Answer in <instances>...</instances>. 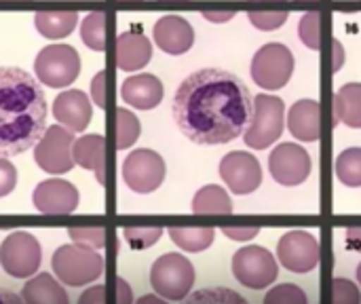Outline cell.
Returning a JSON list of instances; mask_svg holds the SVG:
<instances>
[{
  "label": "cell",
  "mask_w": 361,
  "mask_h": 304,
  "mask_svg": "<svg viewBox=\"0 0 361 304\" xmlns=\"http://www.w3.org/2000/svg\"><path fill=\"white\" fill-rule=\"evenodd\" d=\"M195 284V267L182 254H163L150 269V286L165 300H184Z\"/></svg>",
  "instance_id": "5"
},
{
  "label": "cell",
  "mask_w": 361,
  "mask_h": 304,
  "mask_svg": "<svg viewBox=\"0 0 361 304\" xmlns=\"http://www.w3.org/2000/svg\"><path fill=\"white\" fill-rule=\"evenodd\" d=\"M114 286H116V303H133V294H131V288L125 279L116 277L114 279Z\"/></svg>",
  "instance_id": "42"
},
{
  "label": "cell",
  "mask_w": 361,
  "mask_h": 304,
  "mask_svg": "<svg viewBox=\"0 0 361 304\" xmlns=\"http://www.w3.org/2000/svg\"><path fill=\"white\" fill-rule=\"evenodd\" d=\"M334 123L361 129V83H347L334 95Z\"/></svg>",
  "instance_id": "23"
},
{
  "label": "cell",
  "mask_w": 361,
  "mask_h": 304,
  "mask_svg": "<svg viewBox=\"0 0 361 304\" xmlns=\"http://www.w3.org/2000/svg\"><path fill=\"white\" fill-rule=\"evenodd\" d=\"M336 178L349 186L360 188L361 186V148H347L336 159Z\"/></svg>",
  "instance_id": "28"
},
{
  "label": "cell",
  "mask_w": 361,
  "mask_h": 304,
  "mask_svg": "<svg viewBox=\"0 0 361 304\" xmlns=\"http://www.w3.org/2000/svg\"><path fill=\"white\" fill-rule=\"evenodd\" d=\"M106 286H93V288H89V290H85L82 294H80V298H78V303L80 304H89V303H106L108 300V296H106Z\"/></svg>",
  "instance_id": "40"
},
{
  "label": "cell",
  "mask_w": 361,
  "mask_h": 304,
  "mask_svg": "<svg viewBox=\"0 0 361 304\" xmlns=\"http://www.w3.org/2000/svg\"><path fill=\"white\" fill-rule=\"evenodd\" d=\"M286 123V104L277 95L260 93L254 97V118L243 133V140L254 150H264L273 146L281 133Z\"/></svg>",
  "instance_id": "4"
},
{
  "label": "cell",
  "mask_w": 361,
  "mask_h": 304,
  "mask_svg": "<svg viewBox=\"0 0 361 304\" xmlns=\"http://www.w3.org/2000/svg\"><path fill=\"white\" fill-rule=\"evenodd\" d=\"M80 38L89 49L104 51L106 49V13L102 11L87 13L80 25Z\"/></svg>",
  "instance_id": "27"
},
{
  "label": "cell",
  "mask_w": 361,
  "mask_h": 304,
  "mask_svg": "<svg viewBox=\"0 0 361 304\" xmlns=\"http://www.w3.org/2000/svg\"><path fill=\"white\" fill-rule=\"evenodd\" d=\"M233 275L241 286L250 290H267L271 284H275L279 267L267 248L245 245L233 256Z\"/></svg>",
  "instance_id": "8"
},
{
  "label": "cell",
  "mask_w": 361,
  "mask_h": 304,
  "mask_svg": "<svg viewBox=\"0 0 361 304\" xmlns=\"http://www.w3.org/2000/svg\"><path fill=\"white\" fill-rule=\"evenodd\" d=\"M332 300L336 304H357L361 300V294L353 281L336 277L332 281Z\"/></svg>",
  "instance_id": "36"
},
{
  "label": "cell",
  "mask_w": 361,
  "mask_h": 304,
  "mask_svg": "<svg viewBox=\"0 0 361 304\" xmlns=\"http://www.w3.org/2000/svg\"><path fill=\"white\" fill-rule=\"evenodd\" d=\"M347 245L361 254V226H351L347 231Z\"/></svg>",
  "instance_id": "44"
},
{
  "label": "cell",
  "mask_w": 361,
  "mask_h": 304,
  "mask_svg": "<svg viewBox=\"0 0 361 304\" xmlns=\"http://www.w3.org/2000/svg\"><path fill=\"white\" fill-rule=\"evenodd\" d=\"M357 281H360V288H361V262H360V267H357Z\"/></svg>",
  "instance_id": "47"
},
{
  "label": "cell",
  "mask_w": 361,
  "mask_h": 304,
  "mask_svg": "<svg viewBox=\"0 0 361 304\" xmlns=\"http://www.w3.org/2000/svg\"><path fill=\"white\" fill-rule=\"evenodd\" d=\"M74 161L82 169L95 171L97 182L106 184V138L99 133H87L82 138H76L72 144Z\"/></svg>",
  "instance_id": "21"
},
{
  "label": "cell",
  "mask_w": 361,
  "mask_h": 304,
  "mask_svg": "<svg viewBox=\"0 0 361 304\" xmlns=\"http://www.w3.org/2000/svg\"><path fill=\"white\" fill-rule=\"evenodd\" d=\"M311 169L313 163L309 152L294 142H283L269 154V171L281 186L302 184L311 176Z\"/></svg>",
  "instance_id": "13"
},
{
  "label": "cell",
  "mask_w": 361,
  "mask_h": 304,
  "mask_svg": "<svg viewBox=\"0 0 361 304\" xmlns=\"http://www.w3.org/2000/svg\"><path fill=\"white\" fill-rule=\"evenodd\" d=\"M288 17H290L288 11H252V13H247V19L252 21V25L262 32L281 28L288 21Z\"/></svg>",
  "instance_id": "33"
},
{
  "label": "cell",
  "mask_w": 361,
  "mask_h": 304,
  "mask_svg": "<svg viewBox=\"0 0 361 304\" xmlns=\"http://www.w3.org/2000/svg\"><path fill=\"white\" fill-rule=\"evenodd\" d=\"M220 178L235 195H252L262 184V167L258 159L243 150H233L220 161Z\"/></svg>",
  "instance_id": "14"
},
{
  "label": "cell",
  "mask_w": 361,
  "mask_h": 304,
  "mask_svg": "<svg viewBox=\"0 0 361 304\" xmlns=\"http://www.w3.org/2000/svg\"><path fill=\"white\" fill-rule=\"evenodd\" d=\"M163 300H165L163 296H142V298H140V304H161Z\"/></svg>",
  "instance_id": "45"
},
{
  "label": "cell",
  "mask_w": 361,
  "mask_h": 304,
  "mask_svg": "<svg viewBox=\"0 0 361 304\" xmlns=\"http://www.w3.org/2000/svg\"><path fill=\"white\" fill-rule=\"evenodd\" d=\"M267 304H305L307 303V294L294 286V284H281L273 290L267 292L264 296Z\"/></svg>",
  "instance_id": "32"
},
{
  "label": "cell",
  "mask_w": 361,
  "mask_h": 304,
  "mask_svg": "<svg viewBox=\"0 0 361 304\" xmlns=\"http://www.w3.org/2000/svg\"><path fill=\"white\" fill-rule=\"evenodd\" d=\"M0 303H23V298L13 294H0Z\"/></svg>",
  "instance_id": "46"
},
{
  "label": "cell",
  "mask_w": 361,
  "mask_h": 304,
  "mask_svg": "<svg viewBox=\"0 0 361 304\" xmlns=\"http://www.w3.org/2000/svg\"><path fill=\"white\" fill-rule=\"evenodd\" d=\"M190 207H192V214H197V216H228V214H233V201H231L228 193L218 184L203 186L195 195Z\"/></svg>",
  "instance_id": "24"
},
{
  "label": "cell",
  "mask_w": 361,
  "mask_h": 304,
  "mask_svg": "<svg viewBox=\"0 0 361 304\" xmlns=\"http://www.w3.org/2000/svg\"><path fill=\"white\" fill-rule=\"evenodd\" d=\"M345 66V47L341 40H332V70L338 72Z\"/></svg>",
  "instance_id": "41"
},
{
  "label": "cell",
  "mask_w": 361,
  "mask_h": 304,
  "mask_svg": "<svg viewBox=\"0 0 361 304\" xmlns=\"http://www.w3.org/2000/svg\"><path fill=\"white\" fill-rule=\"evenodd\" d=\"M123 180L137 195L154 193L165 180V161H163V157L159 152L150 150V148L133 150L123 161Z\"/></svg>",
  "instance_id": "11"
},
{
  "label": "cell",
  "mask_w": 361,
  "mask_h": 304,
  "mask_svg": "<svg viewBox=\"0 0 361 304\" xmlns=\"http://www.w3.org/2000/svg\"><path fill=\"white\" fill-rule=\"evenodd\" d=\"M171 112L190 142L218 146L243 138L254 118V97L237 74L203 68L180 83Z\"/></svg>",
  "instance_id": "1"
},
{
  "label": "cell",
  "mask_w": 361,
  "mask_h": 304,
  "mask_svg": "<svg viewBox=\"0 0 361 304\" xmlns=\"http://www.w3.org/2000/svg\"><path fill=\"white\" fill-rule=\"evenodd\" d=\"M167 233H169V239L180 250L190 252V254L207 250L214 243V239H216V231L207 229V226H201V229H180V226H173Z\"/></svg>",
  "instance_id": "26"
},
{
  "label": "cell",
  "mask_w": 361,
  "mask_h": 304,
  "mask_svg": "<svg viewBox=\"0 0 361 304\" xmlns=\"http://www.w3.org/2000/svg\"><path fill=\"white\" fill-rule=\"evenodd\" d=\"M68 235L74 243H80V245H87L93 250L106 248V231L104 229H97V226H93V229H70Z\"/></svg>",
  "instance_id": "35"
},
{
  "label": "cell",
  "mask_w": 361,
  "mask_h": 304,
  "mask_svg": "<svg viewBox=\"0 0 361 304\" xmlns=\"http://www.w3.org/2000/svg\"><path fill=\"white\" fill-rule=\"evenodd\" d=\"M121 97L125 104L137 110H152L163 99V83L154 74H133L123 80Z\"/></svg>",
  "instance_id": "18"
},
{
  "label": "cell",
  "mask_w": 361,
  "mask_h": 304,
  "mask_svg": "<svg viewBox=\"0 0 361 304\" xmlns=\"http://www.w3.org/2000/svg\"><path fill=\"white\" fill-rule=\"evenodd\" d=\"M140 118L127 110V108H118L116 110V150H127L129 146H133L140 138Z\"/></svg>",
  "instance_id": "29"
},
{
  "label": "cell",
  "mask_w": 361,
  "mask_h": 304,
  "mask_svg": "<svg viewBox=\"0 0 361 304\" xmlns=\"http://www.w3.org/2000/svg\"><path fill=\"white\" fill-rule=\"evenodd\" d=\"M21 298L30 304H63L68 303V292L49 273H38L25 281Z\"/></svg>",
  "instance_id": "22"
},
{
  "label": "cell",
  "mask_w": 361,
  "mask_h": 304,
  "mask_svg": "<svg viewBox=\"0 0 361 304\" xmlns=\"http://www.w3.org/2000/svg\"><path fill=\"white\" fill-rule=\"evenodd\" d=\"M322 258V248L315 235L307 231H290L277 243V260L290 273H311Z\"/></svg>",
  "instance_id": "12"
},
{
  "label": "cell",
  "mask_w": 361,
  "mask_h": 304,
  "mask_svg": "<svg viewBox=\"0 0 361 304\" xmlns=\"http://www.w3.org/2000/svg\"><path fill=\"white\" fill-rule=\"evenodd\" d=\"M91 102L78 89L61 91L53 99V116L59 125L68 127L74 133H82L91 121Z\"/></svg>",
  "instance_id": "17"
},
{
  "label": "cell",
  "mask_w": 361,
  "mask_h": 304,
  "mask_svg": "<svg viewBox=\"0 0 361 304\" xmlns=\"http://www.w3.org/2000/svg\"><path fill=\"white\" fill-rule=\"evenodd\" d=\"M91 97L99 108H106V72L99 70L91 80Z\"/></svg>",
  "instance_id": "38"
},
{
  "label": "cell",
  "mask_w": 361,
  "mask_h": 304,
  "mask_svg": "<svg viewBox=\"0 0 361 304\" xmlns=\"http://www.w3.org/2000/svg\"><path fill=\"white\" fill-rule=\"evenodd\" d=\"M192 303H214V304H245V298L235 294L233 290L228 288H207V290H201L197 294H192L190 298Z\"/></svg>",
  "instance_id": "34"
},
{
  "label": "cell",
  "mask_w": 361,
  "mask_h": 304,
  "mask_svg": "<svg viewBox=\"0 0 361 304\" xmlns=\"http://www.w3.org/2000/svg\"><path fill=\"white\" fill-rule=\"evenodd\" d=\"M40 243L34 235L15 231L0 245V265L6 275L15 279L32 277L40 267Z\"/></svg>",
  "instance_id": "10"
},
{
  "label": "cell",
  "mask_w": 361,
  "mask_h": 304,
  "mask_svg": "<svg viewBox=\"0 0 361 304\" xmlns=\"http://www.w3.org/2000/svg\"><path fill=\"white\" fill-rule=\"evenodd\" d=\"M298 34H300V40L309 49L317 51L322 47V15L317 11L305 13L298 25Z\"/></svg>",
  "instance_id": "31"
},
{
  "label": "cell",
  "mask_w": 361,
  "mask_h": 304,
  "mask_svg": "<svg viewBox=\"0 0 361 304\" xmlns=\"http://www.w3.org/2000/svg\"><path fill=\"white\" fill-rule=\"evenodd\" d=\"M154 42L169 55L186 53L195 42V30L182 15H165L152 28Z\"/></svg>",
  "instance_id": "16"
},
{
  "label": "cell",
  "mask_w": 361,
  "mask_h": 304,
  "mask_svg": "<svg viewBox=\"0 0 361 304\" xmlns=\"http://www.w3.org/2000/svg\"><path fill=\"white\" fill-rule=\"evenodd\" d=\"M74 131L63 125H51L42 133V138L34 144V161L47 174H66L74 167Z\"/></svg>",
  "instance_id": "9"
},
{
  "label": "cell",
  "mask_w": 361,
  "mask_h": 304,
  "mask_svg": "<svg viewBox=\"0 0 361 304\" xmlns=\"http://www.w3.org/2000/svg\"><path fill=\"white\" fill-rule=\"evenodd\" d=\"M47 131L40 80L21 68H0V157L30 150Z\"/></svg>",
  "instance_id": "2"
},
{
  "label": "cell",
  "mask_w": 361,
  "mask_h": 304,
  "mask_svg": "<svg viewBox=\"0 0 361 304\" xmlns=\"http://www.w3.org/2000/svg\"><path fill=\"white\" fill-rule=\"evenodd\" d=\"M78 21L76 11H40L34 15V25L44 38L68 36Z\"/></svg>",
  "instance_id": "25"
},
{
  "label": "cell",
  "mask_w": 361,
  "mask_h": 304,
  "mask_svg": "<svg viewBox=\"0 0 361 304\" xmlns=\"http://www.w3.org/2000/svg\"><path fill=\"white\" fill-rule=\"evenodd\" d=\"M123 237L133 250H148L163 237V229L161 226H129L123 231Z\"/></svg>",
  "instance_id": "30"
},
{
  "label": "cell",
  "mask_w": 361,
  "mask_h": 304,
  "mask_svg": "<svg viewBox=\"0 0 361 304\" xmlns=\"http://www.w3.org/2000/svg\"><path fill=\"white\" fill-rule=\"evenodd\" d=\"M288 129L300 142H317L322 135V108L317 99H300L288 112Z\"/></svg>",
  "instance_id": "19"
},
{
  "label": "cell",
  "mask_w": 361,
  "mask_h": 304,
  "mask_svg": "<svg viewBox=\"0 0 361 304\" xmlns=\"http://www.w3.org/2000/svg\"><path fill=\"white\" fill-rule=\"evenodd\" d=\"M235 17V11H203V19L212 23H226Z\"/></svg>",
  "instance_id": "43"
},
{
  "label": "cell",
  "mask_w": 361,
  "mask_h": 304,
  "mask_svg": "<svg viewBox=\"0 0 361 304\" xmlns=\"http://www.w3.org/2000/svg\"><path fill=\"white\" fill-rule=\"evenodd\" d=\"M15 186H17V169L6 157H0V197L13 193Z\"/></svg>",
  "instance_id": "37"
},
{
  "label": "cell",
  "mask_w": 361,
  "mask_h": 304,
  "mask_svg": "<svg viewBox=\"0 0 361 304\" xmlns=\"http://www.w3.org/2000/svg\"><path fill=\"white\" fill-rule=\"evenodd\" d=\"M34 207L47 216H68L78 207V190L66 180H44L34 188Z\"/></svg>",
  "instance_id": "15"
},
{
  "label": "cell",
  "mask_w": 361,
  "mask_h": 304,
  "mask_svg": "<svg viewBox=\"0 0 361 304\" xmlns=\"http://www.w3.org/2000/svg\"><path fill=\"white\" fill-rule=\"evenodd\" d=\"M294 53L281 42L262 44L252 57V78L260 89H283L294 74Z\"/></svg>",
  "instance_id": "6"
},
{
  "label": "cell",
  "mask_w": 361,
  "mask_h": 304,
  "mask_svg": "<svg viewBox=\"0 0 361 304\" xmlns=\"http://www.w3.org/2000/svg\"><path fill=\"white\" fill-rule=\"evenodd\" d=\"M104 256H99L93 248L80 243L61 245L51 258V269L55 277L70 288H80L99 279L104 275Z\"/></svg>",
  "instance_id": "3"
},
{
  "label": "cell",
  "mask_w": 361,
  "mask_h": 304,
  "mask_svg": "<svg viewBox=\"0 0 361 304\" xmlns=\"http://www.w3.org/2000/svg\"><path fill=\"white\" fill-rule=\"evenodd\" d=\"M222 233L233 241H250L260 233V229L258 226H224Z\"/></svg>",
  "instance_id": "39"
},
{
  "label": "cell",
  "mask_w": 361,
  "mask_h": 304,
  "mask_svg": "<svg viewBox=\"0 0 361 304\" xmlns=\"http://www.w3.org/2000/svg\"><path fill=\"white\" fill-rule=\"evenodd\" d=\"M152 57V44L150 40L133 30V32H123L116 38V66L125 72L142 70Z\"/></svg>",
  "instance_id": "20"
},
{
  "label": "cell",
  "mask_w": 361,
  "mask_h": 304,
  "mask_svg": "<svg viewBox=\"0 0 361 304\" xmlns=\"http://www.w3.org/2000/svg\"><path fill=\"white\" fill-rule=\"evenodd\" d=\"M80 72V57L70 44H49L44 47L34 61L36 78L53 89L70 87Z\"/></svg>",
  "instance_id": "7"
}]
</instances>
